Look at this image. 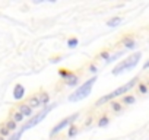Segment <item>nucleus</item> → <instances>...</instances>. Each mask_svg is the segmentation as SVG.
<instances>
[{
  "label": "nucleus",
  "instance_id": "obj_8",
  "mask_svg": "<svg viewBox=\"0 0 149 140\" xmlns=\"http://www.w3.org/2000/svg\"><path fill=\"white\" fill-rule=\"evenodd\" d=\"M123 45L127 50H134L136 48V41L132 37H126V38H123Z\"/></svg>",
  "mask_w": 149,
  "mask_h": 140
},
{
  "label": "nucleus",
  "instance_id": "obj_20",
  "mask_svg": "<svg viewBox=\"0 0 149 140\" xmlns=\"http://www.w3.org/2000/svg\"><path fill=\"white\" fill-rule=\"evenodd\" d=\"M9 134H10V131H9V128H6V125L0 127V136H2V137H6V136H9Z\"/></svg>",
  "mask_w": 149,
  "mask_h": 140
},
{
  "label": "nucleus",
  "instance_id": "obj_13",
  "mask_svg": "<svg viewBox=\"0 0 149 140\" xmlns=\"http://www.w3.org/2000/svg\"><path fill=\"white\" fill-rule=\"evenodd\" d=\"M134 102H136V98H134L133 95H126V96H123V104L132 105V104H134Z\"/></svg>",
  "mask_w": 149,
  "mask_h": 140
},
{
  "label": "nucleus",
  "instance_id": "obj_16",
  "mask_svg": "<svg viewBox=\"0 0 149 140\" xmlns=\"http://www.w3.org/2000/svg\"><path fill=\"white\" fill-rule=\"evenodd\" d=\"M123 54H124V51H117V53H116L114 55H111V57H110V58H108L105 63H107V64H108V63H113L114 60H117V58H118V57H121Z\"/></svg>",
  "mask_w": 149,
  "mask_h": 140
},
{
  "label": "nucleus",
  "instance_id": "obj_7",
  "mask_svg": "<svg viewBox=\"0 0 149 140\" xmlns=\"http://www.w3.org/2000/svg\"><path fill=\"white\" fill-rule=\"evenodd\" d=\"M64 83L67 86H76L79 83V76L78 75H74V73H70L66 79H64Z\"/></svg>",
  "mask_w": 149,
  "mask_h": 140
},
{
  "label": "nucleus",
  "instance_id": "obj_14",
  "mask_svg": "<svg viewBox=\"0 0 149 140\" xmlns=\"http://www.w3.org/2000/svg\"><path fill=\"white\" fill-rule=\"evenodd\" d=\"M78 131H79V128L76 127V125H69V131H67V136L69 137H74V136H76L78 134Z\"/></svg>",
  "mask_w": 149,
  "mask_h": 140
},
{
  "label": "nucleus",
  "instance_id": "obj_11",
  "mask_svg": "<svg viewBox=\"0 0 149 140\" xmlns=\"http://www.w3.org/2000/svg\"><path fill=\"white\" fill-rule=\"evenodd\" d=\"M121 21H123V19H121L120 16H116V18H111V19L107 22V25H108L110 28H116V26H118V25L121 24Z\"/></svg>",
  "mask_w": 149,
  "mask_h": 140
},
{
  "label": "nucleus",
  "instance_id": "obj_4",
  "mask_svg": "<svg viewBox=\"0 0 149 140\" xmlns=\"http://www.w3.org/2000/svg\"><path fill=\"white\" fill-rule=\"evenodd\" d=\"M54 105H57V104H54ZM54 105H47V107H44V108H42V110H41V111H40L37 115H34V117H32L29 121H26V123L22 125V128H21V130H22V131H26V130H29V128L35 127L37 124H40V123H41V121H42V120H44L47 115H48V112L54 108Z\"/></svg>",
  "mask_w": 149,
  "mask_h": 140
},
{
  "label": "nucleus",
  "instance_id": "obj_12",
  "mask_svg": "<svg viewBox=\"0 0 149 140\" xmlns=\"http://www.w3.org/2000/svg\"><path fill=\"white\" fill-rule=\"evenodd\" d=\"M28 105H29L31 108H38V107H41L38 96H32V98H29V102H28Z\"/></svg>",
  "mask_w": 149,
  "mask_h": 140
},
{
  "label": "nucleus",
  "instance_id": "obj_1",
  "mask_svg": "<svg viewBox=\"0 0 149 140\" xmlns=\"http://www.w3.org/2000/svg\"><path fill=\"white\" fill-rule=\"evenodd\" d=\"M95 82H97V76H94V78L88 79L85 83H82L76 91L73 92V94H70V95H69V101H70V102H79V101H82V99L88 98V96H89V94H91V91H92V86H94V83H95Z\"/></svg>",
  "mask_w": 149,
  "mask_h": 140
},
{
  "label": "nucleus",
  "instance_id": "obj_23",
  "mask_svg": "<svg viewBox=\"0 0 149 140\" xmlns=\"http://www.w3.org/2000/svg\"><path fill=\"white\" fill-rule=\"evenodd\" d=\"M22 130H19V131H16V133H13L12 136H10V139H8V140H19L21 139V136H22Z\"/></svg>",
  "mask_w": 149,
  "mask_h": 140
},
{
  "label": "nucleus",
  "instance_id": "obj_18",
  "mask_svg": "<svg viewBox=\"0 0 149 140\" xmlns=\"http://www.w3.org/2000/svg\"><path fill=\"white\" fill-rule=\"evenodd\" d=\"M6 128H9V131H13V130H16V123H15L13 120H9V121L6 123Z\"/></svg>",
  "mask_w": 149,
  "mask_h": 140
},
{
  "label": "nucleus",
  "instance_id": "obj_9",
  "mask_svg": "<svg viewBox=\"0 0 149 140\" xmlns=\"http://www.w3.org/2000/svg\"><path fill=\"white\" fill-rule=\"evenodd\" d=\"M19 112L24 117H31L32 115V108L28 104H22V105H19Z\"/></svg>",
  "mask_w": 149,
  "mask_h": 140
},
{
  "label": "nucleus",
  "instance_id": "obj_5",
  "mask_svg": "<svg viewBox=\"0 0 149 140\" xmlns=\"http://www.w3.org/2000/svg\"><path fill=\"white\" fill-rule=\"evenodd\" d=\"M78 117H79V114L78 112H74L73 115H70V117H66V118H63L57 125H54V128L50 131V136H56L57 133H60L63 128H66V127H69V125H72L74 121L78 120Z\"/></svg>",
  "mask_w": 149,
  "mask_h": 140
},
{
  "label": "nucleus",
  "instance_id": "obj_22",
  "mask_svg": "<svg viewBox=\"0 0 149 140\" xmlns=\"http://www.w3.org/2000/svg\"><path fill=\"white\" fill-rule=\"evenodd\" d=\"M111 110L116 111V112H120V111H121V104H118V102H111Z\"/></svg>",
  "mask_w": 149,
  "mask_h": 140
},
{
  "label": "nucleus",
  "instance_id": "obj_15",
  "mask_svg": "<svg viewBox=\"0 0 149 140\" xmlns=\"http://www.w3.org/2000/svg\"><path fill=\"white\" fill-rule=\"evenodd\" d=\"M108 123H110V118H108L107 115H104V117L100 118V121H98V127H105V125H108Z\"/></svg>",
  "mask_w": 149,
  "mask_h": 140
},
{
  "label": "nucleus",
  "instance_id": "obj_2",
  "mask_svg": "<svg viewBox=\"0 0 149 140\" xmlns=\"http://www.w3.org/2000/svg\"><path fill=\"white\" fill-rule=\"evenodd\" d=\"M137 80H139V78H133V79H132L130 82H127L126 85H123V86L117 88L116 91L110 92L108 95H105V96L100 98V99L97 101V107H100V105H102V104H105V102H108V101H111V99H114V98H117V96H121V95L127 94V92H129L132 88H134V86H136Z\"/></svg>",
  "mask_w": 149,
  "mask_h": 140
},
{
  "label": "nucleus",
  "instance_id": "obj_24",
  "mask_svg": "<svg viewBox=\"0 0 149 140\" xmlns=\"http://www.w3.org/2000/svg\"><path fill=\"white\" fill-rule=\"evenodd\" d=\"M139 92H140V94H146V92H148V86H146L145 83H140V85H139Z\"/></svg>",
  "mask_w": 149,
  "mask_h": 140
},
{
  "label": "nucleus",
  "instance_id": "obj_6",
  "mask_svg": "<svg viewBox=\"0 0 149 140\" xmlns=\"http://www.w3.org/2000/svg\"><path fill=\"white\" fill-rule=\"evenodd\" d=\"M24 95H25V88H24L21 83L15 85V88H13V98H15L16 101H19V99L24 98Z\"/></svg>",
  "mask_w": 149,
  "mask_h": 140
},
{
  "label": "nucleus",
  "instance_id": "obj_10",
  "mask_svg": "<svg viewBox=\"0 0 149 140\" xmlns=\"http://www.w3.org/2000/svg\"><path fill=\"white\" fill-rule=\"evenodd\" d=\"M38 99H40L41 107H45V105H48V102H50V95H48L47 92H42V94L38 95Z\"/></svg>",
  "mask_w": 149,
  "mask_h": 140
},
{
  "label": "nucleus",
  "instance_id": "obj_25",
  "mask_svg": "<svg viewBox=\"0 0 149 140\" xmlns=\"http://www.w3.org/2000/svg\"><path fill=\"white\" fill-rule=\"evenodd\" d=\"M89 72L95 75V73L98 72V69H97V66H94V64H91V66H89Z\"/></svg>",
  "mask_w": 149,
  "mask_h": 140
},
{
  "label": "nucleus",
  "instance_id": "obj_27",
  "mask_svg": "<svg viewBox=\"0 0 149 140\" xmlns=\"http://www.w3.org/2000/svg\"><path fill=\"white\" fill-rule=\"evenodd\" d=\"M146 69H149V60H148V61L143 64V70H146Z\"/></svg>",
  "mask_w": 149,
  "mask_h": 140
},
{
  "label": "nucleus",
  "instance_id": "obj_28",
  "mask_svg": "<svg viewBox=\"0 0 149 140\" xmlns=\"http://www.w3.org/2000/svg\"><path fill=\"white\" fill-rule=\"evenodd\" d=\"M0 140H6V139H5V137H2V136H0Z\"/></svg>",
  "mask_w": 149,
  "mask_h": 140
},
{
  "label": "nucleus",
  "instance_id": "obj_17",
  "mask_svg": "<svg viewBox=\"0 0 149 140\" xmlns=\"http://www.w3.org/2000/svg\"><path fill=\"white\" fill-rule=\"evenodd\" d=\"M78 44H79V40H78V38H70V40L67 41V45H69L70 48L78 47Z\"/></svg>",
  "mask_w": 149,
  "mask_h": 140
},
{
  "label": "nucleus",
  "instance_id": "obj_21",
  "mask_svg": "<svg viewBox=\"0 0 149 140\" xmlns=\"http://www.w3.org/2000/svg\"><path fill=\"white\" fill-rule=\"evenodd\" d=\"M24 118H25V117H24V115H22V114H21L19 111L13 114V121H15V123H21V121H22Z\"/></svg>",
  "mask_w": 149,
  "mask_h": 140
},
{
  "label": "nucleus",
  "instance_id": "obj_19",
  "mask_svg": "<svg viewBox=\"0 0 149 140\" xmlns=\"http://www.w3.org/2000/svg\"><path fill=\"white\" fill-rule=\"evenodd\" d=\"M72 72H69V70H66V69H61V70H58V76L61 78V79H66L69 75H70Z\"/></svg>",
  "mask_w": 149,
  "mask_h": 140
},
{
  "label": "nucleus",
  "instance_id": "obj_3",
  "mask_svg": "<svg viewBox=\"0 0 149 140\" xmlns=\"http://www.w3.org/2000/svg\"><path fill=\"white\" fill-rule=\"evenodd\" d=\"M140 57H142V53H140V51H137V53L129 55L127 58H124L123 61H120V63L111 70V73H113L114 76H117V75H120L121 72H124V70H132V69L139 63Z\"/></svg>",
  "mask_w": 149,
  "mask_h": 140
},
{
  "label": "nucleus",
  "instance_id": "obj_26",
  "mask_svg": "<svg viewBox=\"0 0 149 140\" xmlns=\"http://www.w3.org/2000/svg\"><path fill=\"white\" fill-rule=\"evenodd\" d=\"M100 57H102V58H107V60H108V58H110V54H108L107 51H102V53L100 54Z\"/></svg>",
  "mask_w": 149,
  "mask_h": 140
}]
</instances>
